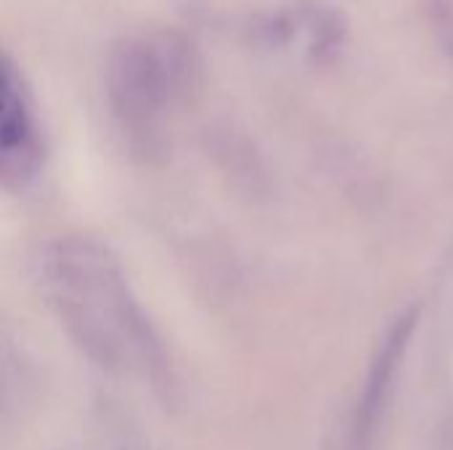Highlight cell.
I'll use <instances>...</instances> for the list:
<instances>
[{"label": "cell", "instance_id": "obj_1", "mask_svg": "<svg viewBox=\"0 0 453 450\" xmlns=\"http://www.w3.org/2000/svg\"><path fill=\"white\" fill-rule=\"evenodd\" d=\"M45 294L72 342L101 369L167 387L165 347L114 255L90 236H61L42 255Z\"/></svg>", "mask_w": 453, "mask_h": 450}, {"label": "cell", "instance_id": "obj_2", "mask_svg": "<svg viewBox=\"0 0 453 450\" xmlns=\"http://www.w3.org/2000/svg\"><path fill=\"white\" fill-rule=\"evenodd\" d=\"M194 50L183 37L125 40L109 64V106L127 151L159 162L170 149V111L191 90Z\"/></svg>", "mask_w": 453, "mask_h": 450}, {"label": "cell", "instance_id": "obj_3", "mask_svg": "<svg viewBox=\"0 0 453 450\" xmlns=\"http://www.w3.org/2000/svg\"><path fill=\"white\" fill-rule=\"evenodd\" d=\"M40 164V133L13 66L0 56V178L27 183Z\"/></svg>", "mask_w": 453, "mask_h": 450}, {"label": "cell", "instance_id": "obj_4", "mask_svg": "<svg viewBox=\"0 0 453 450\" xmlns=\"http://www.w3.org/2000/svg\"><path fill=\"white\" fill-rule=\"evenodd\" d=\"M35 377L13 332L0 321V424L21 419L32 403Z\"/></svg>", "mask_w": 453, "mask_h": 450}, {"label": "cell", "instance_id": "obj_5", "mask_svg": "<svg viewBox=\"0 0 453 450\" xmlns=\"http://www.w3.org/2000/svg\"><path fill=\"white\" fill-rule=\"evenodd\" d=\"M300 13H303V24L308 27V53L321 64L337 58L342 45L348 42L345 16L329 5H308Z\"/></svg>", "mask_w": 453, "mask_h": 450}, {"label": "cell", "instance_id": "obj_6", "mask_svg": "<svg viewBox=\"0 0 453 450\" xmlns=\"http://www.w3.org/2000/svg\"><path fill=\"white\" fill-rule=\"evenodd\" d=\"M430 21L438 32L441 42L453 50V5L451 0H433L430 3Z\"/></svg>", "mask_w": 453, "mask_h": 450}]
</instances>
